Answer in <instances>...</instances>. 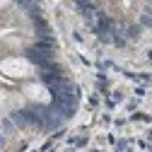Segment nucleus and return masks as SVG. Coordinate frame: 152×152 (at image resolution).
I'll return each instance as SVG.
<instances>
[{
    "label": "nucleus",
    "instance_id": "obj_1",
    "mask_svg": "<svg viewBox=\"0 0 152 152\" xmlns=\"http://www.w3.org/2000/svg\"><path fill=\"white\" fill-rule=\"evenodd\" d=\"M0 72L10 80H27L34 75V65L22 56H7L0 61Z\"/></svg>",
    "mask_w": 152,
    "mask_h": 152
},
{
    "label": "nucleus",
    "instance_id": "obj_2",
    "mask_svg": "<svg viewBox=\"0 0 152 152\" xmlns=\"http://www.w3.org/2000/svg\"><path fill=\"white\" fill-rule=\"evenodd\" d=\"M22 92H24V97L31 99V102H39V104H48L51 102V92L41 82H27Z\"/></svg>",
    "mask_w": 152,
    "mask_h": 152
},
{
    "label": "nucleus",
    "instance_id": "obj_3",
    "mask_svg": "<svg viewBox=\"0 0 152 152\" xmlns=\"http://www.w3.org/2000/svg\"><path fill=\"white\" fill-rule=\"evenodd\" d=\"M10 3H12V0H0V10H3V7H7Z\"/></svg>",
    "mask_w": 152,
    "mask_h": 152
}]
</instances>
